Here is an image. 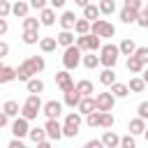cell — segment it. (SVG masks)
<instances>
[{
	"mask_svg": "<svg viewBox=\"0 0 148 148\" xmlns=\"http://www.w3.org/2000/svg\"><path fill=\"white\" fill-rule=\"evenodd\" d=\"M30 76H35V72H32L30 62H28V60H23V62L16 67V79H18V81H28Z\"/></svg>",
	"mask_w": 148,
	"mask_h": 148,
	"instance_id": "ac0fdd59",
	"label": "cell"
},
{
	"mask_svg": "<svg viewBox=\"0 0 148 148\" xmlns=\"http://www.w3.org/2000/svg\"><path fill=\"white\" fill-rule=\"evenodd\" d=\"M76 14L74 12H69V9H65L62 14H60V18H58V23H60V28L62 30H74V23H76Z\"/></svg>",
	"mask_w": 148,
	"mask_h": 148,
	"instance_id": "30bf717a",
	"label": "cell"
},
{
	"mask_svg": "<svg viewBox=\"0 0 148 148\" xmlns=\"http://www.w3.org/2000/svg\"><path fill=\"white\" fill-rule=\"evenodd\" d=\"M86 37H88V51H95V53H97V51L102 49V37L95 35V32H88Z\"/></svg>",
	"mask_w": 148,
	"mask_h": 148,
	"instance_id": "d590c367",
	"label": "cell"
},
{
	"mask_svg": "<svg viewBox=\"0 0 148 148\" xmlns=\"http://www.w3.org/2000/svg\"><path fill=\"white\" fill-rule=\"evenodd\" d=\"M76 111H79L81 116L95 111V97H92V95H83V97L79 99V104H76Z\"/></svg>",
	"mask_w": 148,
	"mask_h": 148,
	"instance_id": "8fae6325",
	"label": "cell"
},
{
	"mask_svg": "<svg viewBox=\"0 0 148 148\" xmlns=\"http://www.w3.org/2000/svg\"><path fill=\"white\" fill-rule=\"evenodd\" d=\"M83 123V116L79 111H69L62 120V139H74L79 134V127Z\"/></svg>",
	"mask_w": 148,
	"mask_h": 148,
	"instance_id": "6da1fadb",
	"label": "cell"
},
{
	"mask_svg": "<svg viewBox=\"0 0 148 148\" xmlns=\"http://www.w3.org/2000/svg\"><path fill=\"white\" fill-rule=\"evenodd\" d=\"M113 123H116L113 113H111V111H102V116H99V127H104V130H111V127H113Z\"/></svg>",
	"mask_w": 148,
	"mask_h": 148,
	"instance_id": "8d00e7d4",
	"label": "cell"
},
{
	"mask_svg": "<svg viewBox=\"0 0 148 148\" xmlns=\"http://www.w3.org/2000/svg\"><path fill=\"white\" fill-rule=\"evenodd\" d=\"M136 116L143 118V120H148V99L139 102V106H136Z\"/></svg>",
	"mask_w": 148,
	"mask_h": 148,
	"instance_id": "ee69618b",
	"label": "cell"
},
{
	"mask_svg": "<svg viewBox=\"0 0 148 148\" xmlns=\"http://www.w3.org/2000/svg\"><path fill=\"white\" fill-rule=\"evenodd\" d=\"M28 12H30V2H25V0H16V2L12 5V14H14L16 18L28 16Z\"/></svg>",
	"mask_w": 148,
	"mask_h": 148,
	"instance_id": "e0dca14e",
	"label": "cell"
},
{
	"mask_svg": "<svg viewBox=\"0 0 148 148\" xmlns=\"http://www.w3.org/2000/svg\"><path fill=\"white\" fill-rule=\"evenodd\" d=\"M7 123H9V116H7L5 111H0V130H2V127H7Z\"/></svg>",
	"mask_w": 148,
	"mask_h": 148,
	"instance_id": "9f6ffc18",
	"label": "cell"
},
{
	"mask_svg": "<svg viewBox=\"0 0 148 148\" xmlns=\"http://www.w3.org/2000/svg\"><path fill=\"white\" fill-rule=\"evenodd\" d=\"M118 56H120V51H118L116 44H102V49H99V65H104V67H116Z\"/></svg>",
	"mask_w": 148,
	"mask_h": 148,
	"instance_id": "3957f363",
	"label": "cell"
},
{
	"mask_svg": "<svg viewBox=\"0 0 148 148\" xmlns=\"http://www.w3.org/2000/svg\"><path fill=\"white\" fill-rule=\"evenodd\" d=\"M81 65L86 69H95L99 65V56H95V51H88V56H81Z\"/></svg>",
	"mask_w": 148,
	"mask_h": 148,
	"instance_id": "cb8c5ba5",
	"label": "cell"
},
{
	"mask_svg": "<svg viewBox=\"0 0 148 148\" xmlns=\"http://www.w3.org/2000/svg\"><path fill=\"white\" fill-rule=\"evenodd\" d=\"M65 2H67V0H49V5H51L53 9H62V7H65Z\"/></svg>",
	"mask_w": 148,
	"mask_h": 148,
	"instance_id": "11a10c76",
	"label": "cell"
},
{
	"mask_svg": "<svg viewBox=\"0 0 148 148\" xmlns=\"http://www.w3.org/2000/svg\"><path fill=\"white\" fill-rule=\"evenodd\" d=\"M39 113H42L39 109H35V106H28V104H21V116H23V118H28V120H35Z\"/></svg>",
	"mask_w": 148,
	"mask_h": 148,
	"instance_id": "ab89813d",
	"label": "cell"
},
{
	"mask_svg": "<svg viewBox=\"0 0 148 148\" xmlns=\"http://www.w3.org/2000/svg\"><path fill=\"white\" fill-rule=\"evenodd\" d=\"M28 132H30V120L28 118H23L21 113L12 120V134L14 136H18V139H25L28 136Z\"/></svg>",
	"mask_w": 148,
	"mask_h": 148,
	"instance_id": "8992f818",
	"label": "cell"
},
{
	"mask_svg": "<svg viewBox=\"0 0 148 148\" xmlns=\"http://www.w3.org/2000/svg\"><path fill=\"white\" fill-rule=\"evenodd\" d=\"M86 35H88V32H86ZM86 35H76V39H74V44H76L83 53L88 51V37H86Z\"/></svg>",
	"mask_w": 148,
	"mask_h": 148,
	"instance_id": "f6af8a7d",
	"label": "cell"
},
{
	"mask_svg": "<svg viewBox=\"0 0 148 148\" xmlns=\"http://www.w3.org/2000/svg\"><path fill=\"white\" fill-rule=\"evenodd\" d=\"M118 51H120V56H132V53L136 51V44H134L130 37H125V39L118 44Z\"/></svg>",
	"mask_w": 148,
	"mask_h": 148,
	"instance_id": "4dcf8cb0",
	"label": "cell"
},
{
	"mask_svg": "<svg viewBox=\"0 0 148 148\" xmlns=\"http://www.w3.org/2000/svg\"><path fill=\"white\" fill-rule=\"evenodd\" d=\"M86 148H104V146H102V139H90L86 141Z\"/></svg>",
	"mask_w": 148,
	"mask_h": 148,
	"instance_id": "f907efd6",
	"label": "cell"
},
{
	"mask_svg": "<svg viewBox=\"0 0 148 148\" xmlns=\"http://www.w3.org/2000/svg\"><path fill=\"white\" fill-rule=\"evenodd\" d=\"M0 67H2V58H0Z\"/></svg>",
	"mask_w": 148,
	"mask_h": 148,
	"instance_id": "6125c7cd",
	"label": "cell"
},
{
	"mask_svg": "<svg viewBox=\"0 0 148 148\" xmlns=\"http://www.w3.org/2000/svg\"><path fill=\"white\" fill-rule=\"evenodd\" d=\"M12 14V5H9V0H0V16H9Z\"/></svg>",
	"mask_w": 148,
	"mask_h": 148,
	"instance_id": "7dc6e473",
	"label": "cell"
},
{
	"mask_svg": "<svg viewBox=\"0 0 148 148\" xmlns=\"http://www.w3.org/2000/svg\"><path fill=\"white\" fill-rule=\"evenodd\" d=\"M74 32H76V35H86V32H90V21H88V18H76V23H74Z\"/></svg>",
	"mask_w": 148,
	"mask_h": 148,
	"instance_id": "f35d334b",
	"label": "cell"
},
{
	"mask_svg": "<svg viewBox=\"0 0 148 148\" xmlns=\"http://www.w3.org/2000/svg\"><path fill=\"white\" fill-rule=\"evenodd\" d=\"M99 14L102 16H111L113 12H116V0H99Z\"/></svg>",
	"mask_w": 148,
	"mask_h": 148,
	"instance_id": "836d02e7",
	"label": "cell"
},
{
	"mask_svg": "<svg viewBox=\"0 0 148 148\" xmlns=\"http://www.w3.org/2000/svg\"><path fill=\"white\" fill-rule=\"evenodd\" d=\"M134 56L143 62V67L148 65V46H136V51H134Z\"/></svg>",
	"mask_w": 148,
	"mask_h": 148,
	"instance_id": "b9f144b4",
	"label": "cell"
},
{
	"mask_svg": "<svg viewBox=\"0 0 148 148\" xmlns=\"http://www.w3.org/2000/svg\"><path fill=\"white\" fill-rule=\"evenodd\" d=\"M74 39H76V32L74 30H60L58 35H56V42H58V46H69V44H74Z\"/></svg>",
	"mask_w": 148,
	"mask_h": 148,
	"instance_id": "4fadbf2b",
	"label": "cell"
},
{
	"mask_svg": "<svg viewBox=\"0 0 148 148\" xmlns=\"http://www.w3.org/2000/svg\"><path fill=\"white\" fill-rule=\"evenodd\" d=\"M7 56H9V44L0 39V58H7Z\"/></svg>",
	"mask_w": 148,
	"mask_h": 148,
	"instance_id": "816d5d0a",
	"label": "cell"
},
{
	"mask_svg": "<svg viewBox=\"0 0 148 148\" xmlns=\"http://www.w3.org/2000/svg\"><path fill=\"white\" fill-rule=\"evenodd\" d=\"M141 69H143V62L132 53V56H127V72L130 74H141Z\"/></svg>",
	"mask_w": 148,
	"mask_h": 148,
	"instance_id": "484cf974",
	"label": "cell"
},
{
	"mask_svg": "<svg viewBox=\"0 0 148 148\" xmlns=\"http://www.w3.org/2000/svg\"><path fill=\"white\" fill-rule=\"evenodd\" d=\"M127 88H130V92H143V90H146V81H143L139 74H134V76L130 79Z\"/></svg>",
	"mask_w": 148,
	"mask_h": 148,
	"instance_id": "4316f807",
	"label": "cell"
},
{
	"mask_svg": "<svg viewBox=\"0 0 148 148\" xmlns=\"http://www.w3.org/2000/svg\"><path fill=\"white\" fill-rule=\"evenodd\" d=\"M102 146H104V148H118V146H120V136H118L113 130H106V132L102 134Z\"/></svg>",
	"mask_w": 148,
	"mask_h": 148,
	"instance_id": "5bb4252c",
	"label": "cell"
},
{
	"mask_svg": "<svg viewBox=\"0 0 148 148\" xmlns=\"http://www.w3.org/2000/svg\"><path fill=\"white\" fill-rule=\"evenodd\" d=\"M2 111H5L9 118H16V116L21 113V106H18V102H16V99H7V102L2 104Z\"/></svg>",
	"mask_w": 148,
	"mask_h": 148,
	"instance_id": "f1b7e54d",
	"label": "cell"
},
{
	"mask_svg": "<svg viewBox=\"0 0 148 148\" xmlns=\"http://www.w3.org/2000/svg\"><path fill=\"white\" fill-rule=\"evenodd\" d=\"M9 30V23H7V18L5 16H0V35H5Z\"/></svg>",
	"mask_w": 148,
	"mask_h": 148,
	"instance_id": "db71d44e",
	"label": "cell"
},
{
	"mask_svg": "<svg viewBox=\"0 0 148 148\" xmlns=\"http://www.w3.org/2000/svg\"><path fill=\"white\" fill-rule=\"evenodd\" d=\"M141 79H143V81H146V86H148V65L141 69Z\"/></svg>",
	"mask_w": 148,
	"mask_h": 148,
	"instance_id": "6f0895ef",
	"label": "cell"
},
{
	"mask_svg": "<svg viewBox=\"0 0 148 148\" xmlns=\"http://www.w3.org/2000/svg\"><path fill=\"white\" fill-rule=\"evenodd\" d=\"M141 9H143V12H146V14H148V0H146V5H143V7H141Z\"/></svg>",
	"mask_w": 148,
	"mask_h": 148,
	"instance_id": "91938a15",
	"label": "cell"
},
{
	"mask_svg": "<svg viewBox=\"0 0 148 148\" xmlns=\"http://www.w3.org/2000/svg\"><path fill=\"white\" fill-rule=\"evenodd\" d=\"M46 5H49V0H30V7H32V9H37V12H39V9H44Z\"/></svg>",
	"mask_w": 148,
	"mask_h": 148,
	"instance_id": "681fc988",
	"label": "cell"
},
{
	"mask_svg": "<svg viewBox=\"0 0 148 148\" xmlns=\"http://www.w3.org/2000/svg\"><path fill=\"white\" fill-rule=\"evenodd\" d=\"M28 62H30V67H32V72L35 74H42L44 72V67H46V60L42 58V56H30V58H25Z\"/></svg>",
	"mask_w": 148,
	"mask_h": 148,
	"instance_id": "d4e9b609",
	"label": "cell"
},
{
	"mask_svg": "<svg viewBox=\"0 0 148 148\" xmlns=\"http://www.w3.org/2000/svg\"><path fill=\"white\" fill-rule=\"evenodd\" d=\"M81 56H83V51L76 46V44H69V46H65V51H62V67L65 69H76L79 65H81Z\"/></svg>",
	"mask_w": 148,
	"mask_h": 148,
	"instance_id": "7a4b0ae2",
	"label": "cell"
},
{
	"mask_svg": "<svg viewBox=\"0 0 148 148\" xmlns=\"http://www.w3.org/2000/svg\"><path fill=\"white\" fill-rule=\"evenodd\" d=\"M62 102H58V99H49V102H44L42 104V113L46 116V118H60L62 116Z\"/></svg>",
	"mask_w": 148,
	"mask_h": 148,
	"instance_id": "ba28073f",
	"label": "cell"
},
{
	"mask_svg": "<svg viewBox=\"0 0 148 148\" xmlns=\"http://www.w3.org/2000/svg\"><path fill=\"white\" fill-rule=\"evenodd\" d=\"M9 148H23V139H18V136H14V139L9 141Z\"/></svg>",
	"mask_w": 148,
	"mask_h": 148,
	"instance_id": "f5cc1de1",
	"label": "cell"
},
{
	"mask_svg": "<svg viewBox=\"0 0 148 148\" xmlns=\"http://www.w3.org/2000/svg\"><path fill=\"white\" fill-rule=\"evenodd\" d=\"M99 116H102V111H90V113H86V125L92 130V127H99Z\"/></svg>",
	"mask_w": 148,
	"mask_h": 148,
	"instance_id": "60d3db41",
	"label": "cell"
},
{
	"mask_svg": "<svg viewBox=\"0 0 148 148\" xmlns=\"http://www.w3.org/2000/svg\"><path fill=\"white\" fill-rule=\"evenodd\" d=\"M44 130H46V136H49L51 141H60V139H62V123H60L58 118H46Z\"/></svg>",
	"mask_w": 148,
	"mask_h": 148,
	"instance_id": "52a82bcc",
	"label": "cell"
},
{
	"mask_svg": "<svg viewBox=\"0 0 148 148\" xmlns=\"http://www.w3.org/2000/svg\"><path fill=\"white\" fill-rule=\"evenodd\" d=\"M56 83H58V88H60L62 92H65V90H72V88H74V79H72L69 69L56 72Z\"/></svg>",
	"mask_w": 148,
	"mask_h": 148,
	"instance_id": "9c48e42d",
	"label": "cell"
},
{
	"mask_svg": "<svg viewBox=\"0 0 148 148\" xmlns=\"http://www.w3.org/2000/svg\"><path fill=\"white\" fill-rule=\"evenodd\" d=\"M136 25H139V28H148V14H146L143 9L136 14Z\"/></svg>",
	"mask_w": 148,
	"mask_h": 148,
	"instance_id": "bcb514c9",
	"label": "cell"
},
{
	"mask_svg": "<svg viewBox=\"0 0 148 148\" xmlns=\"http://www.w3.org/2000/svg\"><path fill=\"white\" fill-rule=\"evenodd\" d=\"M125 7H130V9H134V12H141L143 0H125Z\"/></svg>",
	"mask_w": 148,
	"mask_h": 148,
	"instance_id": "c3c4849f",
	"label": "cell"
},
{
	"mask_svg": "<svg viewBox=\"0 0 148 148\" xmlns=\"http://www.w3.org/2000/svg\"><path fill=\"white\" fill-rule=\"evenodd\" d=\"M113 81H116V72H113V67H104V69H102V74H99V83L109 88Z\"/></svg>",
	"mask_w": 148,
	"mask_h": 148,
	"instance_id": "1f68e13d",
	"label": "cell"
},
{
	"mask_svg": "<svg viewBox=\"0 0 148 148\" xmlns=\"http://www.w3.org/2000/svg\"><path fill=\"white\" fill-rule=\"evenodd\" d=\"M136 14H139V12H134V9H130V7H123V9H120V21H123L125 25H132V23H136Z\"/></svg>",
	"mask_w": 148,
	"mask_h": 148,
	"instance_id": "f546056e",
	"label": "cell"
},
{
	"mask_svg": "<svg viewBox=\"0 0 148 148\" xmlns=\"http://www.w3.org/2000/svg\"><path fill=\"white\" fill-rule=\"evenodd\" d=\"M90 32H95L99 37H113L116 35V25L104 21V18H95V21H90Z\"/></svg>",
	"mask_w": 148,
	"mask_h": 148,
	"instance_id": "277c9868",
	"label": "cell"
},
{
	"mask_svg": "<svg viewBox=\"0 0 148 148\" xmlns=\"http://www.w3.org/2000/svg\"><path fill=\"white\" fill-rule=\"evenodd\" d=\"M42 28V23H39V18H35V16H23V30H39Z\"/></svg>",
	"mask_w": 148,
	"mask_h": 148,
	"instance_id": "74e56055",
	"label": "cell"
},
{
	"mask_svg": "<svg viewBox=\"0 0 148 148\" xmlns=\"http://www.w3.org/2000/svg\"><path fill=\"white\" fill-rule=\"evenodd\" d=\"M39 49H42V53H53L56 49H58V42H56V37H39Z\"/></svg>",
	"mask_w": 148,
	"mask_h": 148,
	"instance_id": "ffe728a7",
	"label": "cell"
},
{
	"mask_svg": "<svg viewBox=\"0 0 148 148\" xmlns=\"http://www.w3.org/2000/svg\"><path fill=\"white\" fill-rule=\"evenodd\" d=\"M74 88L81 92V97H83V95H92V92H95V86H92V81H88V79L76 81V83H74Z\"/></svg>",
	"mask_w": 148,
	"mask_h": 148,
	"instance_id": "83f0119b",
	"label": "cell"
},
{
	"mask_svg": "<svg viewBox=\"0 0 148 148\" xmlns=\"http://www.w3.org/2000/svg\"><path fill=\"white\" fill-rule=\"evenodd\" d=\"M92 97H95V109H97V111H113L116 97L111 95V90H109V92H97V95H92Z\"/></svg>",
	"mask_w": 148,
	"mask_h": 148,
	"instance_id": "5b68a950",
	"label": "cell"
},
{
	"mask_svg": "<svg viewBox=\"0 0 148 148\" xmlns=\"http://www.w3.org/2000/svg\"><path fill=\"white\" fill-rule=\"evenodd\" d=\"M12 81H16V67L2 65L0 67V83H12Z\"/></svg>",
	"mask_w": 148,
	"mask_h": 148,
	"instance_id": "44dd1931",
	"label": "cell"
},
{
	"mask_svg": "<svg viewBox=\"0 0 148 148\" xmlns=\"http://www.w3.org/2000/svg\"><path fill=\"white\" fill-rule=\"evenodd\" d=\"M79 99H81V92H79L76 88H72V90H65V97H62V104H65V106H69V109H76V104H79Z\"/></svg>",
	"mask_w": 148,
	"mask_h": 148,
	"instance_id": "2e32d148",
	"label": "cell"
},
{
	"mask_svg": "<svg viewBox=\"0 0 148 148\" xmlns=\"http://www.w3.org/2000/svg\"><path fill=\"white\" fill-rule=\"evenodd\" d=\"M25 88H28V92H44V81L42 79H37V74L35 76H30L28 81H25Z\"/></svg>",
	"mask_w": 148,
	"mask_h": 148,
	"instance_id": "7402d4cb",
	"label": "cell"
},
{
	"mask_svg": "<svg viewBox=\"0 0 148 148\" xmlns=\"http://www.w3.org/2000/svg\"><path fill=\"white\" fill-rule=\"evenodd\" d=\"M109 90H111V95H113L116 99H123V97H127V95H130L127 83H120V81H113V83L109 86Z\"/></svg>",
	"mask_w": 148,
	"mask_h": 148,
	"instance_id": "9a60e30c",
	"label": "cell"
},
{
	"mask_svg": "<svg viewBox=\"0 0 148 148\" xmlns=\"http://www.w3.org/2000/svg\"><path fill=\"white\" fill-rule=\"evenodd\" d=\"M88 2H90V0H74V5H76V7H81V9H83Z\"/></svg>",
	"mask_w": 148,
	"mask_h": 148,
	"instance_id": "680465c9",
	"label": "cell"
},
{
	"mask_svg": "<svg viewBox=\"0 0 148 148\" xmlns=\"http://www.w3.org/2000/svg\"><path fill=\"white\" fill-rule=\"evenodd\" d=\"M28 139L37 146V143H42V141H44V139H49V136H46V130H44V127H30Z\"/></svg>",
	"mask_w": 148,
	"mask_h": 148,
	"instance_id": "603a6c76",
	"label": "cell"
},
{
	"mask_svg": "<svg viewBox=\"0 0 148 148\" xmlns=\"http://www.w3.org/2000/svg\"><path fill=\"white\" fill-rule=\"evenodd\" d=\"M21 39H23V44L32 46V44H37V42H39V30H23Z\"/></svg>",
	"mask_w": 148,
	"mask_h": 148,
	"instance_id": "e575fe53",
	"label": "cell"
},
{
	"mask_svg": "<svg viewBox=\"0 0 148 148\" xmlns=\"http://www.w3.org/2000/svg\"><path fill=\"white\" fill-rule=\"evenodd\" d=\"M102 14H99V7L97 5H92V2H88L86 7H83V18H88V21H95V18H99Z\"/></svg>",
	"mask_w": 148,
	"mask_h": 148,
	"instance_id": "d6a6232c",
	"label": "cell"
},
{
	"mask_svg": "<svg viewBox=\"0 0 148 148\" xmlns=\"http://www.w3.org/2000/svg\"><path fill=\"white\" fill-rule=\"evenodd\" d=\"M127 130H130V134L139 136V134H143V130H146V120L136 116V118H132V120L127 123Z\"/></svg>",
	"mask_w": 148,
	"mask_h": 148,
	"instance_id": "d6986e66",
	"label": "cell"
},
{
	"mask_svg": "<svg viewBox=\"0 0 148 148\" xmlns=\"http://www.w3.org/2000/svg\"><path fill=\"white\" fill-rule=\"evenodd\" d=\"M136 141H134V134H125L120 136V148H134Z\"/></svg>",
	"mask_w": 148,
	"mask_h": 148,
	"instance_id": "7bdbcfd3",
	"label": "cell"
},
{
	"mask_svg": "<svg viewBox=\"0 0 148 148\" xmlns=\"http://www.w3.org/2000/svg\"><path fill=\"white\" fill-rule=\"evenodd\" d=\"M39 23L42 25H46V28H51L53 23H56V9L53 7H44V9H39Z\"/></svg>",
	"mask_w": 148,
	"mask_h": 148,
	"instance_id": "7c38bea8",
	"label": "cell"
},
{
	"mask_svg": "<svg viewBox=\"0 0 148 148\" xmlns=\"http://www.w3.org/2000/svg\"><path fill=\"white\" fill-rule=\"evenodd\" d=\"M143 136H146V141H148V127H146V130H143Z\"/></svg>",
	"mask_w": 148,
	"mask_h": 148,
	"instance_id": "94428289",
	"label": "cell"
}]
</instances>
